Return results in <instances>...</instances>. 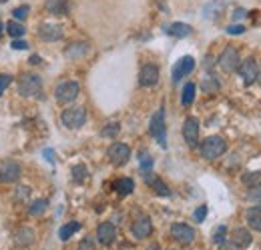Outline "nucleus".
I'll return each mask as SVG.
<instances>
[{"mask_svg":"<svg viewBox=\"0 0 261 250\" xmlns=\"http://www.w3.org/2000/svg\"><path fill=\"white\" fill-rule=\"evenodd\" d=\"M38 38L44 42H57L65 38V28L61 24H53V22H42L38 26Z\"/></svg>","mask_w":261,"mask_h":250,"instance_id":"9d476101","label":"nucleus"},{"mask_svg":"<svg viewBox=\"0 0 261 250\" xmlns=\"http://www.w3.org/2000/svg\"><path fill=\"white\" fill-rule=\"evenodd\" d=\"M139 158H141V170H143V174L151 172V168H153V157L149 152H141Z\"/></svg>","mask_w":261,"mask_h":250,"instance_id":"473e14b6","label":"nucleus"},{"mask_svg":"<svg viewBox=\"0 0 261 250\" xmlns=\"http://www.w3.org/2000/svg\"><path fill=\"white\" fill-rule=\"evenodd\" d=\"M219 246H221V250H241L239 246H237V244H235V242H231V240H225V242H221Z\"/></svg>","mask_w":261,"mask_h":250,"instance_id":"79ce46f5","label":"nucleus"},{"mask_svg":"<svg viewBox=\"0 0 261 250\" xmlns=\"http://www.w3.org/2000/svg\"><path fill=\"white\" fill-rule=\"evenodd\" d=\"M239 64H241L239 50H237L235 46H227V48L221 52V56H219V68H221L223 72H235V70L239 68Z\"/></svg>","mask_w":261,"mask_h":250,"instance_id":"6e6552de","label":"nucleus"},{"mask_svg":"<svg viewBox=\"0 0 261 250\" xmlns=\"http://www.w3.org/2000/svg\"><path fill=\"white\" fill-rule=\"evenodd\" d=\"M70 176H72V180L74 182H85L87 180V176H89V170H87V166L85 164H74L72 166V170H70Z\"/></svg>","mask_w":261,"mask_h":250,"instance_id":"c85d7f7f","label":"nucleus"},{"mask_svg":"<svg viewBox=\"0 0 261 250\" xmlns=\"http://www.w3.org/2000/svg\"><path fill=\"white\" fill-rule=\"evenodd\" d=\"M195 84L193 82H187L185 86H183V92H181V104L183 106H189V104H193V100H195Z\"/></svg>","mask_w":261,"mask_h":250,"instance_id":"bb28decb","label":"nucleus"},{"mask_svg":"<svg viewBox=\"0 0 261 250\" xmlns=\"http://www.w3.org/2000/svg\"><path fill=\"white\" fill-rule=\"evenodd\" d=\"M119 132H121V124H119V122H111V124H107L102 128L100 134H102L105 138H115Z\"/></svg>","mask_w":261,"mask_h":250,"instance_id":"2f4dec72","label":"nucleus"},{"mask_svg":"<svg viewBox=\"0 0 261 250\" xmlns=\"http://www.w3.org/2000/svg\"><path fill=\"white\" fill-rule=\"evenodd\" d=\"M239 74H241V78H243V82L245 84H253L255 80H257V76H259V70H257V63L253 60V58H247V60H243V63L239 64Z\"/></svg>","mask_w":261,"mask_h":250,"instance_id":"2eb2a0df","label":"nucleus"},{"mask_svg":"<svg viewBox=\"0 0 261 250\" xmlns=\"http://www.w3.org/2000/svg\"><path fill=\"white\" fill-rule=\"evenodd\" d=\"M195 70V58L193 56H181L177 63L173 64V70H171V78L173 82H181L185 76H189L191 72Z\"/></svg>","mask_w":261,"mask_h":250,"instance_id":"0eeeda50","label":"nucleus"},{"mask_svg":"<svg viewBox=\"0 0 261 250\" xmlns=\"http://www.w3.org/2000/svg\"><path fill=\"white\" fill-rule=\"evenodd\" d=\"M46 12L53 16H65L68 14V2L66 0H46Z\"/></svg>","mask_w":261,"mask_h":250,"instance_id":"412c9836","label":"nucleus"},{"mask_svg":"<svg viewBox=\"0 0 261 250\" xmlns=\"http://www.w3.org/2000/svg\"><path fill=\"white\" fill-rule=\"evenodd\" d=\"M61 120L66 128H81V126L87 122V110L83 106H72V108H66L61 114Z\"/></svg>","mask_w":261,"mask_h":250,"instance_id":"423d86ee","label":"nucleus"},{"mask_svg":"<svg viewBox=\"0 0 261 250\" xmlns=\"http://www.w3.org/2000/svg\"><path fill=\"white\" fill-rule=\"evenodd\" d=\"M36 63H40V58L38 56H31V64H36Z\"/></svg>","mask_w":261,"mask_h":250,"instance_id":"a18cd8bd","label":"nucleus"},{"mask_svg":"<svg viewBox=\"0 0 261 250\" xmlns=\"http://www.w3.org/2000/svg\"><path fill=\"white\" fill-rule=\"evenodd\" d=\"M10 82H12V76H10V74H2V76H0V96H2V92L10 86Z\"/></svg>","mask_w":261,"mask_h":250,"instance_id":"e433bc0d","label":"nucleus"},{"mask_svg":"<svg viewBox=\"0 0 261 250\" xmlns=\"http://www.w3.org/2000/svg\"><path fill=\"white\" fill-rule=\"evenodd\" d=\"M183 138L191 148L199 146V120L197 118L191 116L183 122Z\"/></svg>","mask_w":261,"mask_h":250,"instance_id":"4468645a","label":"nucleus"},{"mask_svg":"<svg viewBox=\"0 0 261 250\" xmlns=\"http://www.w3.org/2000/svg\"><path fill=\"white\" fill-rule=\"evenodd\" d=\"M167 34L175 36V38H187L193 34V26L185 24V22H173L169 28H167Z\"/></svg>","mask_w":261,"mask_h":250,"instance_id":"4be33fe9","label":"nucleus"},{"mask_svg":"<svg viewBox=\"0 0 261 250\" xmlns=\"http://www.w3.org/2000/svg\"><path fill=\"white\" fill-rule=\"evenodd\" d=\"M227 32L229 34H243L245 32V26H241V24H231V26H227Z\"/></svg>","mask_w":261,"mask_h":250,"instance_id":"a19ab883","label":"nucleus"},{"mask_svg":"<svg viewBox=\"0 0 261 250\" xmlns=\"http://www.w3.org/2000/svg\"><path fill=\"white\" fill-rule=\"evenodd\" d=\"M46 208H48V200L46 198H38V200H34L33 204L29 206V214L31 216H40V214L46 212Z\"/></svg>","mask_w":261,"mask_h":250,"instance_id":"cd10ccee","label":"nucleus"},{"mask_svg":"<svg viewBox=\"0 0 261 250\" xmlns=\"http://www.w3.org/2000/svg\"><path fill=\"white\" fill-rule=\"evenodd\" d=\"M149 250H159V246H157V244H153V246H149Z\"/></svg>","mask_w":261,"mask_h":250,"instance_id":"49530a36","label":"nucleus"},{"mask_svg":"<svg viewBox=\"0 0 261 250\" xmlns=\"http://www.w3.org/2000/svg\"><path fill=\"white\" fill-rule=\"evenodd\" d=\"M34 240H36V234H34V230L31 226H22V228H18V230L14 232V244H16L18 248H29V246H33Z\"/></svg>","mask_w":261,"mask_h":250,"instance_id":"dca6fc26","label":"nucleus"},{"mask_svg":"<svg viewBox=\"0 0 261 250\" xmlns=\"http://www.w3.org/2000/svg\"><path fill=\"white\" fill-rule=\"evenodd\" d=\"M199 150H201V157L207 158V160H215V158L223 157L225 150H227V142L223 136H217V134H211L207 136L201 144H199Z\"/></svg>","mask_w":261,"mask_h":250,"instance_id":"f257e3e1","label":"nucleus"},{"mask_svg":"<svg viewBox=\"0 0 261 250\" xmlns=\"http://www.w3.org/2000/svg\"><path fill=\"white\" fill-rule=\"evenodd\" d=\"M159 78H161V72H159V66L157 64H143V68H141V72H139V84L143 86V88H151V86H155L157 82H159Z\"/></svg>","mask_w":261,"mask_h":250,"instance_id":"1a4fd4ad","label":"nucleus"},{"mask_svg":"<svg viewBox=\"0 0 261 250\" xmlns=\"http://www.w3.org/2000/svg\"><path fill=\"white\" fill-rule=\"evenodd\" d=\"M149 132H151V136L159 142V146L161 148H167V124H165V106H161L155 114H153V118H151V122H149Z\"/></svg>","mask_w":261,"mask_h":250,"instance_id":"7ed1b4c3","label":"nucleus"},{"mask_svg":"<svg viewBox=\"0 0 261 250\" xmlns=\"http://www.w3.org/2000/svg\"><path fill=\"white\" fill-rule=\"evenodd\" d=\"M79 94H81V84L76 80H63L55 88V98L61 104H68V102L76 100Z\"/></svg>","mask_w":261,"mask_h":250,"instance_id":"20e7f679","label":"nucleus"},{"mask_svg":"<svg viewBox=\"0 0 261 250\" xmlns=\"http://www.w3.org/2000/svg\"><path fill=\"white\" fill-rule=\"evenodd\" d=\"M129 158H130L129 144H125V142H115V144H111V148H109V160H111L115 166L127 164Z\"/></svg>","mask_w":261,"mask_h":250,"instance_id":"9b49d317","label":"nucleus"},{"mask_svg":"<svg viewBox=\"0 0 261 250\" xmlns=\"http://www.w3.org/2000/svg\"><path fill=\"white\" fill-rule=\"evenodd\" d=\"M117 238V228L113 222H100L97 228V240L100 244H111Z\"/></svg>","mask_w":261,"mask_h":250,"instance_id":"f3484780","label":"nucleus"},{"mask_svg":"<svg viewBox=\"0 0 261 250\" xmlns=\"http://www.w3.org/2000/svg\"><path fill=\"white\" fill-rule=\"evenodd\" d=\"M89 50H91L89 42H72L65 48V56L70 60H76V58H83L85 54H89Z\"/></svg>","mask_w":261,"mask_h":250,"instance_id":"a211bd4d","label":"nucleus"},{"mask_svg":"<svg viewBox=\"0 0 261 250\" xmlns=\"http://www.w3.org/2000/svg\"><path fill=\"white\" fill-rule=\"evenodd\" d=\"M81 230V222H76V220H72V222H66V224H63L61 226V230H59V238L61 240H68L72 234H76Z\"/></svg>","mask_w":261,"mask_h":250,"instance_id":"393cba45","label":"nucleus"},{"mask_svg":"<svg viewBox=\"0 0 261 250\" xmlns=\"http://www.w3.org/2000/svg\"><path fill=\"white\" fill-rule=\"evenodd\" d=\"M113 190L119 194V196H129L130 192L135 190V180L133 178H119V180H115V184H113Z\"/></svg>","mask_w":261,"mask_h":250,"instance_id":"5701e85b","label":"nucleus"},{"mask_svg":"<svg viewBox=\"0 0 261 250\" xmlns=\"http://www.w3.org/2000/svg\"><path fill=\"white\" fill-rule=\"evenodd\" d=\"M18 94L27 98H42V78L34 72H27L18 78Z\"/></svg>","mask_w":261,"mask_h":250,"instance_id":"f03ea898","label":"nucleus"},{"mask_svg":"<svg viewBox=\"0 0 261 250\" xmlns=\"http://www.w3.org/2000/svg\"><path fill=\"white\" fill-rule=\"evenodd\" d=\"M79 250H97V246H95L93 238H85V240L79 244Z\"/></svg>","mask_w":261,"mask_h":250,"instance_id":"4c0bfd02","label":"nucleus"},{"mask_svg":"<svg viewBox=\"0 0 261 250\" xmlns=\"http://www.w3.org/2000/svg\"><path fill=\"white\" fill-rule=\"evenodd\" d=\"M171 234L179 244H191L195 240V230L185 222H175L171 226Z\"/></svg>","mask_w":261,"mask_h":250,"instance_id":"f8f14e48","label":"nucleus"},{"mask_svg":"<svg viewBox=\"0 0 261 250\" xmlns=\"http://www.w3.org/2000/svg\"><path fill=\"white\" fill-rule=\"evenodd\" d=\"M4 30L8 32V36H12V38H22L24 32H27V28H24L22 22H18V20H10V22H6Z\"/></svg>","mask_w":261,"mask_h":250,"instance_id":"a878e982","label":"nucleus"},{"mask_svg":"<svg viewBox=\"0 0 261 250\" xmlns=\"http://www.w3.org/2000/svg\"><path fill=\"white\" fill-rule=\"evenodd\" d=\"M145 182H147V184H151V186H153V190H155L159 196H171V190H169V186L165 184L159 176H155V174L147 172V174H145Z\"/></svg>","mask_w":261,"mask_h":250,"instance_id":"aec40b11","label":"nucleus"},{"mask_svg":"<svg viewBox=\"0 0 261 250\" xmlns=\"http://www.w3.org/2000/svg\"><path fill=\"white\" fill-rule=\"evenodd\" d=\"M2 32H4V26H2V22H0V36H2Z\"/></svg>","mask_w":261,"mask_h":250,"instance_id":"de8ad7c7","label":"nucleus"},{"mask_svg":"<svg viewBox=\"0 0 261 250\" xmlns=\"http://www.w3.org/2000/svg\"><path fill=\"white\" fill-rule=\"evenodd\" d=\"M29 12H31V8H29L27 4H22V6H18V8H14V10H12V16H14V20L22 22V20H27Z\"/></svg>","mask_w":261,"mask_h":250,"instance_id":"72a5a7b5","label":"nucleus"},{"mask_svg":"<svg viewBox=\"0 0 261 250\" xmlns=\"http://www.w3.org/2000/svg\"><path fill=\"white\" fill-rule=\"evenodd\" d=\"M225 234H227V226H225V224L217 226V228H215V232H213V242H215V244L225 242Z\"/></svg>","mask_w":261,"mask_h":250,"instance_id":"f704fd0d","label":"nucleus"},{"mask_svg":"<svg viewBox=\"0 0 261 250\" xmlns=\"http://www.w3.org/2000/svg\"><path fill=\"white\" fill-rule=\"evenodd\" d=\"M2 2H6V0H0V4H2Z\"/></svg>","mask_w":261,"mask_h":250,"instance_id":"09e8293b","label":"nucleus"},{"mask_svg":"<svg viewBox=\"0 0 261 250\" xmlns=\"http://www.w3.org/2000/svg\"><path fill=\"white\" fill-rule=\"evenodd\" d=\"M201 88H203L205 92H215V90H219V80H217L215 76H207V78L203 80Z\"/></svg>","mask_w":261,"mask_h":250,"instance_id":"7c9ffc66","label":"nucleus"},{"mask_svg":"<svg viewBox=\"0 0 261 250\" xmlns=\"http://www.w3.org/2000/svg\"><path fill=\"white\" fill-rule=\"evenodd\" d=\"M251 232L247 230V228H235L233 232H231V242H235L239 248H247L249 244H251Z\"/></svg>","mask_w":261,"mask_h":250,"instance_id":"6ab92c4d","label":"nucleus"},{"mask_svg":"<svg viewBox=\"0 0 261 250\" xmlns=\"http://www.w3.org/2000/svg\"><path fill=\"white\" fill-rule=\"evenodd\" d=\"M205 216H207V206L203 204V206H199L195 210V220L197 222H203L205 220Z\"/></svg>","mask_w":261,"mask_h":250,"instance_id":"ea45409f","label":"nucleus"},{"mask_svg":"<svg viewBox=\"0 0 261 250\" xmlns=\"http://www.w3.org/2000/svg\"><path fill=\"white\" fill-rule=\"evenodd\" d=\"M22 176V168L16 160H0V184H14Z\"/></svg>","mask_w":261,"mask_h":250,"instance_id":"39448f33","label":"nucleus"},{"mask_svg":"<svg viewBox=\"0 0 261 250\" xmlns=\"http://www.w3.org/2000/svg\"><path fill=\"white\" fill-rule=\"evenodd\" d=\"M16 192H18V200H20V198H29V194H31V188H29V186H20L18 190H16Z\"/></svg>","mask_w":261,"mask_h":250,"instance_id":"37998d69","label":"nucleus"},{"mask_svg":"<svg viewBox=\"0 0 261 250\" xmlns=\"http://www.w3.org/2000/svg\"><path fill=\"white\" fill-rule=\"evenodd\" d=\"M245 220L255 232H261V206H251L245 212Z\"/></svg>","mask_w":261,"mask_h":250,"instance_id":"b1692460","label":"nucleus"},{"mask_svg":"<svg viewBox=\"0 0 261 250\" xmlns=\"http://www.w3.org/2000/svg\"><path fill=\"white\" fill-rule=\"evenodd\" d=\"M247 200H249V202H261V184L249 188V192H247Z\"/></svg>","mask_w":261,"mask_h":250,"instance_id":"c9c22d12","label":"nucleus"},{"mask_svg":"<svg viewBox=\"0 0 261 250\" xmlns=\"http://www.w3.org/2000/svg\"><path fill=\"white\" fill-rule=\"evenodd\" d=\"M130 230H133V236L135 238H149L151 232H153V222H151V218L147 214H141V216L135 218Z\"/></svg>","mask_w":261,"mask_h":250,"instance_id":"ddd939ff","label":"nucleus"},{"mask_svg":"<svg viewBox=\"0 0 261 250\" xmlns=\"http://www.w3.org/2000/svg\"><path fill=\"white\" fill-rule=\"evenodd\" d=\"M12 48H14V50H27V48H29V44H27V40L14 38V40H12Z\"/></svg>","mask_w":261,"mask_h":250,"instance_id":"58836bf2","label":"nucleus"},{"mask_svg":"<svg viewBox=\"0 0 261 250\" xmlns=\"http://www.w3.org/2000/svg\"><path fill=\"white\" fill-rule=\"evenodd\" d=\"M243 184L249 188L261 184V172H247V174H243Z\"/></svg>","mask_w":261,"mask_h":250,"instance_id":"c756f323","label":"nucleus"},{"mask_svg":"<svg viewBox=\"0 0 261 250\" xmlns=\"http://www.w3.org/2000/svg\"><path fill=\"white\" fill-rule=\"evenodd\" d=\"M42 154L48 158V162H55V154H53V150H48V148H46V150H44Z\"/></svg>","mask_w":261,"mask_h":250,"instance_id":"c03bdc74","label":"nucleus"}]
</instances>
